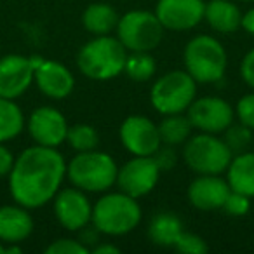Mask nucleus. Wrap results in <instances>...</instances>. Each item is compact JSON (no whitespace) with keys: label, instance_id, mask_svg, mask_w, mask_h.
<instances>
[{"label":"nucleus","instance_id":"obj_1","mask_svg":"<svg viewBox=\"0 0 254 254\" xmlns=\"http://www.w3.org/2000/svg\"><path fill=\"white\" fill-rule=\"evenodd\" d=\"M7 178L12 200L26 209H39L61 190L66 178V160L58 148L33 145L16 157Z\"/></svg>","mask_w":254,"mask_h":254},{"label":"nucleus","instance_id":"obj_2","mask_svg":"<svg viewBox=\"0 0 254 254\" xmlns=\"http://www.w3.org/2000/svg\"><path fill=\"white\" fill-rule=\"evenodd\" d=\"M127 49L117 37L98 35L85 42L77 54V66L91 80H110L124 73Z\"/></svg>","mask_w":254,"mask_h":254},{"label":"nucleus","instance_id":"obj_3","mask_svg":"<svg viewBox=\"0 0 254 254\" xmlns=\"http://www.w3.org/2000/svg\"><path fill=\"white\" fill-rule=\"evenodd\" d=\"M91 223L103 235L120 237L131 233L141 223V207L138 198L124 191L103 195L92 205Z\"/></svg>","mask_w":254,"mask_h":254},{"label":"nucleus","instance_id":"obj_4","mask_svg":"<svg viewBox=\"0 0 254 254\" xmlns=\"http://www.w3.org/2000/svg\"><path fill=\"white\" fill-rule=\"evenodd\" d=\"M117 167L113 157L98 148L91 152H77V155L66 162V178L73 187L85 193H101L117 183Z\"/></svg>","mask_w":254,"mask_h":254},{"label":"nucleus","instance_id":"obj_5","mask_svg":"<svg viewBox=\"0 0 254 254\" xmlns=\"http://www.w3.org/2000/svg\"><path fill=\"white\" fill-rule=\"evenodd\" d=\"M185 70L197 84H214L221 80L228 66V56L218 39L197 35L187 44L183 53Z\"/></svg>","mask_w":254,"mask_h":254},{"label":"nucleus","instance_id":"obj_6","mask_svg":"<svg viewBox=\"0 0 254 254\" xmlns=\"http://www.w3.org/2000/svg\"><path fill=\"white\" fill-rule=\"evenodd\" d=\"M197 98V82L187 70H173L155 80L150 103L160 115L185 113Z\"/></svg>","mask_w":254,"mask_h":254},{"label":"nucleus","instance_id":"obj_7","mask_svg":"<svg viewBox=\"0 0 254 254\" xmlns=\"http://www.w3.org/2000/svg\"><path fill=\"white\" fill-rule=\"evenodd\" d=\"M162 37L164 26L155 12L136 9L119 18L117 39L122 42L127 53H152L162 42Z\"/></svg>","mask_w":254,"mask_h":254},{"label":"nucleus","instance_id":"obj_8","mask_svg":"<svg viewBox=\"0 0 254 254\" xmlns=\"http://www.w3.org/2000/svg\"><path fill=\"white\" fill-rule=\"evenodd\" d=\"M233 153L216 134L198 132L185 141L183 159L185 164L195 174H223L228 169Z\"/></svg>","mask_w":254,"mask_h":254},{"label":"nucleus","instance_id":"obj_9","mask_svg":"<svg viewBox=\"0 0 254 254\" xmlns=\"http://www.w3.org/2000/svg\"><path fill=\"white\" fill-rule=\"evenodd\" d=\"M187 117L198 132L221 134L230 124H233L235 110L223 98L204 96L193 99V103L187 110Z\"/></svg>","mask_w":254,"mask_h":254},{"label":"nucleus","instance_id":"obj_10","mask_svg":"<svg viewBox=\"0 0 254 254\" xmlns=\"http://www.w3.org/2000/svg\"><path fill=\"white\" fill-rule=\"evenodd\" d=\"M160 167L152 157H136L127 160L117 173V183L120 191L131 195L134 198H141L148 195L157 187L160 178Z\"/></svg>","mask_w":254,"mask_h":254},{"label":"nucleus","instance_id":"obj_11","mask_svg":"<svg viewBox=\"0 0 254 254\" xmlns=\"http://www.w3.org/2000/svg\"><path fill=\"white\" fill-rule=\"evenodd\" d=\"M122 146L136 157H152L160 148L159 126L145 115L127 117L119 129Z\"/></svg>","mask_w":254,"mask_h":254},{"label":"nucleus","instance_id":"obj_12","mask_svg":"<svg viewBox=\"0 0 254 254\" xmlns=\"http://www.w3.org/2000/svg\"><path fill=\"white\" fill-rule=\"evenodd\" d=\"M68 127L64 115L54 106H39L26 120V129L33 143L49 148H58L66 143Z\"/></svg>","mask_w":254,"mask_h":254},{"label":"nucleus","instance_id":"obj_13","mask_svg":"<svg viewBox=\"0 0 254 254\" xmlns=\"http://www.w3.org/2000/svg\"><path fill=\"white\" fill-rule=\"evenodd\" d=\"M54 216L68 232H80L92 219V204L84 190L77 187L63 188L53 198Z\"/></svg>","mask_w":254,"mask_h":254},{"label":"nucleus","instance_id":"obj_14","mask_svg":"<svg viewBox=\"0 0 254 254\" xmlns=\"http://www.w3.org/2000/svg\"><path fill=\"white\" fill-rule=\"evenodd\" d=\"M33 63V82L51 99H64L75 87V77L64 64L42 56H30Z\"/></svg>","mask_w":254,"mask_h":254},{"label":"nucleus","instance_id":"obj_15","mask_svg":"<svg viewBox=\"0 0 254 254\" xmlns=\"http://www.w3.org/2000/svg\"><path fill=\"white\" fill-rule=\"evenodd\" d=\"M204 0H159L155 14L164 30L185 32L204 21Z\"/></svg>","mask_w":254,"mask_h":254},{"label":"nucleus","instance_id":"obj_16","mask_svg":"<svg viewBox=\"0 0 254 254\" xmlns=\"http://www.w3.org/2000/svg\"><path fill=\"white\" fill-rule=\"evenodd\" d=\"M32 58L21 54L0 56V96L7 99H18L33 84Z\"/></svg>","mask_w":254,"mask_h":254},{"label":"nucleus","instance_id":"obj_17","mask_svg":"<svg viewBox=\"0 0 254 254\" xmlns=\"http://www.w3.org/2000/svg\"><path fill=\"white\" fill-rule=\"evenodd\" d=\"M230 185L221 174H197L188 187V200L198 211H218L230 193Z\"/></svg>","mask_w":254,"mask_h":254},{"label":"nucleus","instance_id":"obj_18","mask_svg":"<svg viewBox=\"0 0 254 254\" xmlns=\"http://www.w3.org/2000/svg\"><path fill=\"white\" fill-rule=\"evenodd\" d=\"M33 218L30 209L19 204L0 205V242L21 244L32 235Z\"/></svg>","mask_w":254,"mask_h":254},{"label":"nucleus","instance_id":"obj_19","mask_svg":"<svg viewBox=\"0 0 254 254\" xmlns=\"http://www.w3.org/2000/svg\"><path fill=\"white\" fill-rule=\"evenodd\" d=\"M204 21L219 33H233L240 28L242 12L232 0H209L205 2Z\"/></svg>","mask_w":254,"mask_h":254},{"label":"nucleus","instance_id":"obj_20","mask_svg":"<svg viewBox=\"0 0 254 254\" xmlns=\"http://www.w3.org/2000/svg\"><path fill=\"white\" fill-rule=\"evenodd\" d=\"M226 181L233 191L254 198V152H242L232 157L226 169Z\"/></svg>","mask_w":254,"mask_h":254},{"label":"nucleus","instance_id":"obj_21","mask_svg":"<svg viewBox=\"0 0 254 254\" xmlns=\"http://www.w3.org/2000/svg\"><path fill=\"white\" fill-rule=\"evenodd\" d=\"M119 18L120 16L117 14V11L110 4L96 2V4H91L84 11V14H82V25L94 37L112 35L113 30H117Z\"/></svg>","mask_w":254,"mask_h":254},{"label":"nucleus","instance_id":"obj_22","mask_svg":"<svg viewBox=\"0 0 254 254\" xmlns=\"http://www.w3.org/2000/svg\"><path fill=\"white\" fill-rule=\"evenodd\" d=\"M181 232H183V221L169 211L157 212L148 225L150 240L160 247H173Z\"/></svg>","mask_w":254,"mask_h":254},{"label":"nucleus","instance_id":"obj_23","mask_svg":"<svg viewBox=\"0 0 254 254\" xmlns=\"http://www.w3.org/2000/svg\"><path fill=\"white\" fill-rule=\"evenodd\" d=\"M26 126L23 110L16 105V99L0 96V143H7L23 132Z\"/></svg>","mask_w":254,"mask_h":254},{"label":"nucleus","instance_id":"obj_24","mask_svg":"<svg viewBox=\"0 0 254 254\" xmlns=\"http://www.w3.org/2000/svg\"><path fill=\"white\" fill-rule=\"evenodd\" d=\"M191 126L190 119L183 113H174V115H164L162 122L159 124V134L162 145L169 146H180L185 145L191 134Z\"/></svg>","mask_w":254,"mask_h":254},{"label":"nucleus","instance_id":"obj_25","mask_svg":"<svg viewBox=\"0 0 254 254\" xmlns=\"http://www.w3.org/2000/svg\"><path fill=\"white\" fill-rule=\"evenodd\" d=\"M155 71H157V61L150 53L141 51V53L127 54L124 73H127L129 78H132L136 82H146L155 75Z\"/></svg>","mask_w":254,"mask_h":254},{"label":"nucleus","instance_id":"obj_26","mask_svg":"<svg viewBox=\"0 0 254 254\" xmlns=\"http://www.w3.org/2000/svg\"><path fill=\"white\" fill-rule=\"evenodd\" d=\"M66 143L75 152H91L99 145V134L94 126L89 124H75L68 127Z\"/></svg>","mask_w":254,"mask_h":254},{"label":"nucleus","instance_id":"obj_27","mask_svg":"<svg viewBox=\"0 0 254 254\" xmlns=\"http://www.w3.org/2000/svg\"><path fill=\"white\" fill-rule=\"evenodd\" d=\"M223 141L230 148L233 155L242 153L249 148L251 141H253V129H249L244 124H230L223 131Z\"/></svg>","mask_w":254,"mask_h":254},{"label":"nucleus","instance_id":"obj_28","mask_svg":"<svg viewBox=\"0 0 254 254\" xmlns=\"http://www.w3.org/2000/svg\"><path fill=\"white\" fill-rule=\"evenodd\" d=\"M174 249L181 254H205L209 251V246L200 235L191 232H181L178 240L174 242Z\"/></svg>","mask_w":254,"mask_h":254},{"label":"nucleus","instance_id":"obj_29","mask_svg":"<svg viewBox=\"0 0 254 254\" xmlns=\"http://www.w3.org/2000/svg\"><path fill=\"white\" fill-rule=\"evenodd\" d=\"M249 209H251V197L240 193V191L230 190L221 211L226 216H232V218H242V216H246L249 212Z\"/></svg>","mask_w":254,"mask_h":254},{"label":"nucleus","instance_id":"obj_30","mask_svg":"<svg viewBox=\"0 0 254 254\" xmlns=\"http://www.w3.org/2000/svg\"><path fill=\"white\" fill-rule=\"evenodd\" d=\"M89 247L82 244L80 240L73 239H58L53 240L49 246L46 247L44 253L46 254H87Z\"/></svg>","mask_w":254,"mask_h":254},{"label":"nucleus","instance_id":"obj_31","mask_svg":"<svg viewBox=\"0 0 254 254\" xmlns=\"http://www.w3.org/2000/svg\"><path fill=\"white\" fill-rule=\"evenodd\" d=\"M235 117L239 119L240 124H244V126H247L254 131V92L242 96L237 101Z\"/></svg>","mask_w":254,"mask_h":254},{"label":"nucleus","instance_id":"obj_32","mask_svg":"<svg viewBox=\"0 0 254 254\" xmlns=\"http://www.w3.org/2000/svg\"><path fill=\"white\" fill-rule=\"evenodd\" d=\"M153 159L159 164L160 171H171L174 166H176V152H174V146L169 145H160V148L153 153Z\"/></svg>","mask_w":254,"mask_h":254},{"label":"nucleus","instance_id":"obj_33","mask_svg":"<svg viewBox=\"0 0 254 254\" xmlns=\"http://www.w3.org/2000/svg\"><path fill=\"white\" fill-rule=\"evenodd\" d=\"M240 75H242V80L246 82L249 87L254 89V47L242 58V63H240Z\"/></svg>","mask_w":254,"mask_h":254},{"label":"nucleus","instance_id":"obj_34","mask_svg":"<svg viewBox=\"0 0 254 254\" xmlns=\"http://www.w3.org/2000/svg\"><path fill=\"white\" fill-rule=\"evenodd\" d=\"M16 157L12 155V152L4 145L0 143V178L9 176V173L12 171V166H14Z\"/></svg>","mask_w":254,"mask_h":254},{"label":"nucleus","instance_id":"obj_35","mask_svg":"<svg viewBox=\"0 0 254 254\" xmlns=\"http://www.w3.org/2000/svg\"><path fill=\"white\" fill-rule=\"evenodd\" d=\"M99 235L101 233L96 230V226L92 225V226H84V228L80 230V242L82 244H85V246H92V244H98V240H99Z\"/></svg>","mask_w":254,"mask_h":254},{"label":"nucleus","instance_id":"obj_36","mask_svg":"<svg viewBox=\"0 0 254 254\" xmlns=\"http://www.w3.org/2000/svg\"><path fill=\"white\" fill-rule=\"evenodd\" d=\"M240 28L246 30V33H249V35H254V9H249V11L242 14Z\"/></svg>","mask_w":254,"mask_h":254},{"label":"nucleus","instance_id":"obj_37","mask_svg":"<svg viewBox=\"0 0 254 254\" xmlns=\"http://www.w3.org/2000/svg\"><path fill=\"white\" fill-rule=\"evenodd\" d=\"M91 253H94V254H119L120 249L117 246H113V244H110V242H99V244H96V246L92 247Z\"/></svg>","mask_w":254,"mask_h":254},{"label":"nucleus","instance_id":"obj_38","mask_svg":"<svg viewBox=\"0 0 254 254\" xmlns=\"http://www.w3.org/2000/svg\"><path fill=\"white\" fill-rule=\"evenodd\" d=\"M23 249L19 247V244H7L5 246V254H21Z\"/></svg>","mask_w":254,"mask_h":254},{"label":"nucleus","instance_id":"obj_39","mask_svg":"<svg viewBox=\"0 0 254 254\" xmlns=\"http://www.w3.org/2000/svg\"><path fill=\"white\" fill-rule=\"evenodd\" d=\"M0 254H5V244L0 242Z\"/></svg>","mask_w":254,"mask_h":254},{"label":"nucleus","instance_id":"obj_40","mask_svg":"<svg viewBox=\"0 0 254 254\" xmlns=\"http://www.w3.org/2000/svg\"><path fill=\"white\" fill-rule=\"evenodd\" d=\"M237 2H254V0H237Z\"/></svg>","mask_w":254,"mask_h":254}]
</instances>
